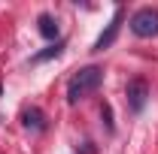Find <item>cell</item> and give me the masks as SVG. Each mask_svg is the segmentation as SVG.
Masks as SVG:
<instances>
[{
	"mask_svg": "<svg viewBox=\"0 0 158 154\" xmlns=\"http://www.w3.org/2000/svg\"><path fill=\"white\" fill-rule=\"evenodd\" d=\"M100 85H103V70L100 67H82L76 76L70 79V85H67V103H79V100H85L88 94H94Z\"/></svg>",
	"mask_w": 158,
	"mask_h": 154,
	"instance_id": "obj_1",
	"label": "cell"
},
{
	"mask_svg": "<svg viewBox=\"0 0 158 154\" xmlns=\"http://www.w3.org/2000/svg\"><path fill=\"white\" fill-rule=\"evenodd\" d=\"M131 33L140 39H152L158 37V9L152 6H143L131 15Z\"/></svg>",
	"mask_w": 158,
	"mask_h": 154,
	"instance_id": "obj_2",
	"label": "cell"
},
{
	"mask_svg": "<svg viewBox=\"0 0 158 154\" xmlns=\"http://www.w3.org/2000/svg\"><path fill=\"white\" fill-rule=\"evenodd\" d=\"M125 100H128V109L137 115L146 109V103H149V85L143 82V79H131L128 82V88H125Z\"/></svg>",
	"mask_w": 158,
	"mask_h": 154,
	"instance_id": "obj_3",
	"label": "cell"
},
{
	"mask_svg": "<svg viewBox=\"0 0 158 154\" xmlns=\"http://www.w3.org/2000/svg\"><path fill=\"white\" fill-rule=\"evenodd\" d=\"M122 15H125L122 9H116V12H113V21H110V24H106V30H103V33L94 39V48H91V52H106V48H110V45L116 42L118 27H122Z\"/></svg>",
	"mask_w": 158,
	"mask_h": 154,
	"instance_id": "obj_4",
	"label": "cell"
},
{
	"mask_svg": "<svg viewBox=\"0 0 158 154\" xmlns=\"http://www.w3.org/2000/svg\"><path fill=\"white\" fill-rule=\"evenodd\" d=\"M21 121H24V127H27V130H34V133H43V130H46V115H43V109H37V106L24 109Z\"/></svg>",
	"mask_w": 158,
	"mask_h": 154,
	"instance_id": "obj_5",
	"label": "cell"
},
{
	"mask_svg": "<svg viewBox=\"0 0 158 154\" xmlns=\"http://www.w3.org/2000/svg\"><path fill=\"white\" fill-rule=\"evenodd\" d=\"M37 24H40V37L43 39H55L58 37V21H55V15L43 12V15L37 18Z\"/></svg>",
	"mask_w": 158,
	"mask_h": 154,
	"instance_id": "obj_6",
	"label": "cell"
},
{
	"mask_svg": "<svg viewBox=\"0 0 158 154\" xmlns=\"http://www.w3.org/2000/svg\"><path fill=\"white\" fill-rule=\"evenodd\" d=\"M61 48H64V42H55V45H49V48H46V52H40V55H34V64H40V60H49V58H58L61 55Z\"/></svg>",
	"mask_w": 158,
	"mask_h": 154,
	"instance_id": "obj_7",
	"label": "cell"
},
{
	"mask_svg": "<svg viewBox=\"0 0 158 154\" xmlns=\"http://www.w3.org/2000/svg\"><path fill=\"white\" fill-rule=\"evenodd\" d=\"M103 121H106V130L113 133V118H110V106L106 103H103Z\"/></svg>",
	"mask_w": 158,
	"mask_h": 154,
	"instance_id": "obj_8",
	"label": "cell"
}]
</instances>
